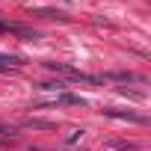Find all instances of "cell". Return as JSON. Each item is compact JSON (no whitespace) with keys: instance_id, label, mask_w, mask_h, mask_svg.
<instances>
[{"instance_id":"ba28073f","label":"cell","mask_w":151,"mask_h":151,"mask_svg":"<svg viewBox=\"0 0 151 151\" xmlns=\"http://www.w3.org/2000/svg\"><path fill=\"white\" fill-rule=\"evenodd\" d=\"M6 27H9V24H6V21H0V33H6Z\"/></svg>"},{"instance_id":"5b68a950","label":"cell","mask_w":151,"mask_h":151,"mask_svg":"<svg viewBox=\"0 0 151 151\" xmlns=\"http://www.w3.org/2000/svg\"><path fill=\"white\" fill-rule=\"evenodd\" d=\"M21 65V56L15 53H0V71H9V68H18Z\"/></svg>"},{"instance_id":"52a82bcc","label":"cell","mask_w":151,"mask_h":151,"mask_svg":"<svg viewBox=\"0 0 151 151\" xmlns=\"http://www.w3.org/2000/svg\"><path fill=\"white\" fill-rule=\"evenodd\" d=\"M24 127H39V130H53L56 124H53V122H42V119H27V122H24Z\"/></svg>"},{"instance_id":"8992f818","label":"cell","mask_w":151,"mask_h":151,"mask_svg":"<svg viewBox=\"0 0 151 151\" xmlns=\"http://www.w3.org/2000/svg\"><path fill=\"white\" fill-rule=\"evenodd\" d=\"M107 145H110V148H116V151H139V145H133V142H124V139H110Z\"/></svg>"},{"instance_id":"7a4b0ae2","label":"cell","mask_w":151,"mask_h":151,"mask_svg":"<svg viewBox=\"0 0 151 151\" xmlns=\"http://www.w3.org/2000/svg\"><path fill=\"white\" fill-rule=\"evenodd\" d=\"M6 33H12V36H21V39H27V42H36V39H42V36H39V30H30V27H21V24H9V27H6Z\"/></svg>"},{"instance_id":"9c48e42d","label":"cell","mask_w":151,"mask_h":151,"mask_svg":"<svg viewBox=\"0 0 151 151\" xmlns=\"http://www.w3.org/2000/svg\"><path fill=\"white\" fill-rule=\"evenodd\" d=\"M30 151H42V148H30Z\"/></svg>"},{"instance_id":"277c9868","label":"cell","mask_w":151,"mask_h":151,"mask_svg":"<svg viewBox=\"0 0 151 151\" xmlns=\"http://www.w3.org/2000/svg\"><path fill=\"white\" fill-rule=\"evenodd\" d=\"M53 104H71V107H86V101L80 95H68V92H56V101Z\"/></svg>"},{"instance_id":"6da1fadb","label":"cell","mask_w":151,"mask_h":151,"mask_svg":"<svg viewBox=\"0 0 151 151\" xmlns=\"http://www.w3.org/2000/svg\"><path fill=\"white\" fill-rule=\"evenodd\" d=\"M101 80H116V83H145L142 74H133V71H110V74H104Z\"/></svg>"},{"instance_id":"3957f363","label":"cell","mask_w":151,"mask_h":151,"mask_svg":"<svg viewBox=\"0 0 151 151\" xmlns=\"http://www.w3.org/2000/svg\"><path fill=\"white\" fill-rule=\"evenodd\" d=\"M107 116H113V119H124V122H136V124H145L148 119L145 116H136V113H124V110H104Z\"/></svg>"}]
</instances>
